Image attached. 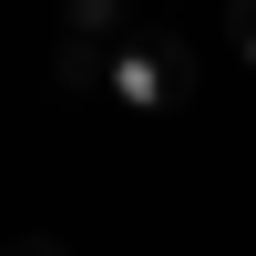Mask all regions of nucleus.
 I'll use <instances>...</instances> for the list:
<instances>
[{
	"label": "nucleus",
	"mask_w": 256,
	"mask_h": 256,
	"mask_svg": "<svg viewBox=\"0 0 256 256\" xmlns=\"http://www.w3.org/2000/svg\"><path fill=\"white\" fill-rule=\"evenodd\" d=\"M102 92H113L134 123L184 113V102H195V52H184L164 20H134V41H123V52H113V72H102Z\"/></svg>",
	"instance_id": "nucleus-1"
},
{
	"label": "nucleus",
	"mask_w": 256,
	"mask_h": 256,
	"mask_svg": "<svg viewBox=\"0 0 256 256\" xmlns=\"http://www.w3.org/2000/svg\"><path fill=\"white\" fill-rule=\"evenodd\" d=\"M134 0H62V41H92V52H123L134 41Z\"/></svg>",
	"instance_id": "nucleus-2"
},
{
	"label": "nucleus",
	"mask_w": 256,
	"mask_h": 256,
	"mask_svg": "<svg viewBox=\"0 0 256 256\" xmlns=\"http://www.w3.org/2000/svg\"><path fill=\"white\" fill-rule=\"evenodd\" d=\"M102 72H113V52H92V41H52V82H62V92H102Z\"/></svg>",
	"instance_id": "nucleus-3"
},
{
	"label": "nucleus",
	"mask_w": 256,
	"mask_h": 256,
	"mask_svg": "<svg viewBox=\"0 0 256 256\" xmlns=\"http://www.w3.org/2000/svg\"><path fill=\"white\" fill-rule=\"evenodd\" d=\"M226 41H236V52L256 62V0H226Z\"/></svg>",
	"instance_id": "nucleus-4"
},
{
	"label": "nucleus",
	"mask_w": 256,
	"mask_h": 256,
	"mask_svg": "<svg viewBox=\"0 0 256 256\" xmlns=\"http://www.w3.org/2000/svg\"><path fill=\"white\" fill-rule=\"evenodd\" d=\"M10 256H62V246H10Z\"/></svg>",
	"instance_id": "nucleus-5"
}]
</instances>
